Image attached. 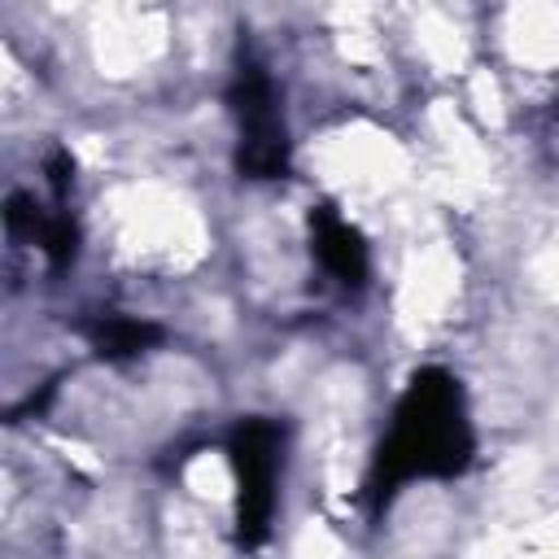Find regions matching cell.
<instances>
[{
  "label": "cell",
  "instance_id": "6da1fadb",
  "mask_svg": "<svg viewBox=\"0 0 559 559\" xmlns=\"http://www.w3.org/2000/svg\"><path fill=\"white\" fill-rule=\"evenodd\" d=\"M472 463V428L463 415V393L450 371L424 367L406 384L393 428L376 450L367 489L380 507L411 476H459Z\"/></svg>",
  "mask_w": 559,
  "mask_h": 559
},
{
  "label": "cell",
  "instance_id": "7a4b0ae2",
  "mask_svg": "<svg viewBox=\"0 0 559 559\" xmlns=\"http://www.w3.org/2000/svg\"><path fill=\"white\" fill-rule=\"evenodd\" d=\"M231 467H236V537L245 546L266 542L275 511V472H280V424L275 419H240L231 432Z\"/></svg>",
  "mask_w": 559,
  "mask_h": 559
},
{
  "label": "cell",
  "instance_id": "3957f363",
  "mask_svg": "<svg viewBox=\"0 0 559 559\" xmlns=\"http://www.w3.org/2000/svg\"><path fill=\"white\" fill-rule=\"evenodd\" d=\"M231 109L240 122V175L249 179H284L288 175V135L275 114L271 79L258 61H240L231 79Z\"/></svg>",
  "mask_w": 559,
  "mask_h": 559
},
{
  "label": "cell",
  "instance_id": "277c9868",
  "mask_svg": "<svg viewBox=\"0 0 559 559\" xmlns=\"http://www.w3.org/2000/svg\"><path fill=\"white\" fill-rule=\"evenodd\" d=\"M310 240H314L319 262L345 288H358L367 280V245H362L358 227H349L332 205H314L310 210Z\"/></svg>",
  "mask_w": 559,
  "mask_h": 559
},
{
  "label": "cell",
  "instance_id": "5b68a950",
  "mask_svg": "<svg viewBox=\"0 0 559 559\" xmlns=\"http://www.w3.org/2000/svg\"><path fill=\"white\" fill-rule=\"evenodd\" d=\"M83 336L100 358H131L148 349L153 341H162V328L148 319H131V314H96L83 323Z\"/></svg>",
  "mask_w": 559,
  "mask_h": 559
}]
</instances>
